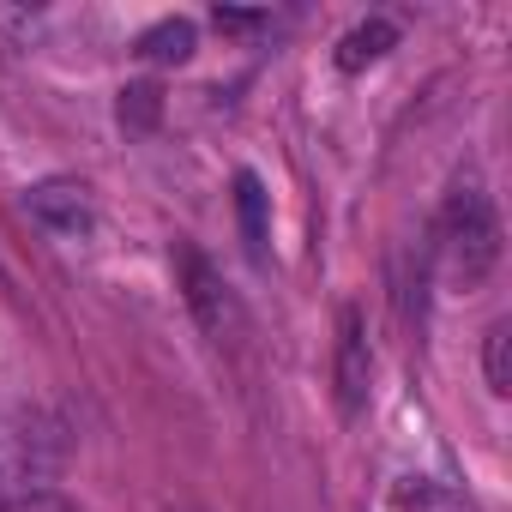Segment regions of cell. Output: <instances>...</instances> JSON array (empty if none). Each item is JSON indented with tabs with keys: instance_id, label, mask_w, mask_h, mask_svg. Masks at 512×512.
Here are the masks:
<instances>
[{
	"instance_id": "obj_1",
	"label": "cell",
	"mask_w": 512,
	"mask_h": 512,
	"mask_svg": "<svg viewBox=\"0 0 512 512\" xmlns=\"http://www.w3.org/2000/svg\"><path fill=\"white\" fill-rule=\"evenodd\" d=\"M440 266H446L452 290H464V296L482 290L500 266V217L476 175H458L440 205Z\"/></svg>"
},
{
	"instance_id": "obj_2",
	"label": "cell",
	"mask_w": 512,
	"mask_h": 512,
	"mask_svg": "<svg viewBox=\"0 0 512 512\" xmlns=\"http://www.w3.org/2000/svg\"><path fill=\"white\" fill-rule=\"evenodd\" d=\"M169 260H175V290H181L187 314L199 320V332H205L211 344H235L247 320H241V302H235V290L223 284V272L205 260L193 241H175Z\"/></svg>"
},
{
	"instance_id": "obj_3",
	"label": "cell",
	"mask_w": 512,
	"mask_h": 512,
	"mask_svg": "<svg viewBox=\"0 0 512 512\" xmlns=\"http://www.w3.org/2000/svg\"><path fill=\"white\" fill-rule=\"evenodd\" d=\"M25 211L37 229H49L55 241H85L97 229V199L85 181H67V175H49L37 187H25Z\"/></svg>"
},
{
	"instance_id": "obj_4",
	"label": "cell",
	"mask_w": 512,
	"mask_h": 512,
	"mask_svg": "<svg viewBox=\"0 0 512 512\" xmlns=\"http://www.w3.org/2000/svg\"><path fill=\"white\" fill-rule=\"evenodd\" d=\"M368 386H374L368 326H362V308L344 302V308H338V350H332V392H338V410H344V416H362Z\"/></svg>"
},
{
	"instance_id": "obj_5",
	"label": "cell",
	"mask_w": 512,
	"mask_h": 512,
	"mask_svg": "<svg viewBox=\"0 0 512 512\" xmlns=\"http://www.w3.org/2000/svg\"><path fill=\"white\" fill-rule=\"evenodd\" d=\"M235 217H241V241L253 260H266V241H272V211H266V181L241 169L235 175Z\"/></svg>"
},
{
	"instance_id": "obj_6",
	"label": "cell",
	"mask_w": 512,
	"mask_h": 512,
	"mask_svg": "<svg viewBox=\"0 0 512 512\" xmlns=\"http://www.w3.org/2000/svg\"><path fill=\"white\" fill-rule=\"evenodd\" d=\"M392 49H398V25H392V19H362L356 31L338 37V67H344V73H362V67L386 61Z\"/></svg>"
},
{
	"instance_id": "obj_7",
	"label": "cell",
	"mask_w": 512,
	"mask_h": 512,
	"mask_svg": "<svg viewBox=\"0 0 512 512\" xmlns=\"http://www.w3.org/2000/svg\"><path fill=\"white\" fill-rule=\"evenodd\" d=\"M193 49H199L193 19H157L139 37V61H151V67H181V61H193Z\"/></svg>"
},
{
	"instance_id": "obj_8",
	"label": "cell",
	"mask_w": 512,
	"mask_h": 512,
	"mask_svg": "<svg viewBox=\"0 0 512 512\" xmlns=\"http://www.w3.org/2000/svg\"><path fill=\"white\" fill-rule=\"evenodd\" d=\"M482 374H488V392L506 398L512 392V320H494L488 338H482Z\"/></svg>"
},
{
	"instance_id": "obj_9",
	"label": "cell",
	"mask_w": 512,
	"mask_h": 512,
	"mask_svg": "<svg viewBox=\"0 0 512 512\" xmlns=\"http://www.w3.org/2000/svg\"><path fill=\"white\" fill-rule=\"evenodd\" d=\"M115 115H121V127H127V133H151V127L163 121V91H157L151 79H139V85H127V91H121Z\"/></svg>"
},
{
	"instance_id": "obj_10",
	"label": "cell",
	"mask_w": 512,
	"mask_h": 512,
	"mask_svg": "<svg viewBox=\"0 0 512 512\" xmlns=\"http://www.w3.org/2000/svg\"><path fill=\"white\" fill-rule=\"evenodd\" d=\"M266 19H272V13H260V7H217V13H211V25H217V31H235V37L260 31Z\"/></svg>"
},
{
	"instance_id": "obj_11",
	"label": "cell",
	"mask_w": 512,
	"mask_h": 512,
	"mask_svg": "<svg viewBox=\"0 0 512 512\" xmlns=\"http://www.w3.org/2000/svg\"><path fill=\"white\" fill-rule=\"evenodd\" d=\"M0 512H79L73 500H61V494H49V488H37V494H19V500H7Z\"/></svg>"
},
{
	"instance_id": "obj_12",
	"label": "cell",
	"mask_w": 512,
	"mask_h": 512,
	"mask_svg": "<svg viewBox=\"0 0 512 512\" xmlns=\"http://www.w3.org/2000/svg\"><path fill=\"white\" fill-rule=\"evenodd\" d=\"M7 488H13V464H7V452H0V506H7Z\"/></svg>"
}]
</instances>
